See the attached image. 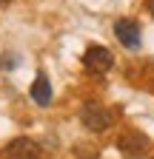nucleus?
<instances>
[{"mask_svg": "<svg viewBox=\"0 0 154 159\" xmlns=\"http://www.w3.org/2000/svg\"><path fill=\"white\" fill-rule=\"evenodd\" d=\"M80 122H83V128H89L94 134H103V131L111 128L114 114L106 105H100V102H83V108H80Z\"/></svg>", "mask_w": 154, "mask_h": 159, "instance_id": "f257e3e1", "label": "nucleus"}, {"mask_svg": "<svg viewBox=\"0 0 154 159\" xmlns=\"http://www.w3.org/2000/svg\"><path fill=\"white\" fill-rule=\"evenodd\" d=\"M151 142H148V136L140 134V131H126L120 139H117V151L126 156V159H143L148 153Z\"/></svg>", "mask_w": 154, "mask_h": 159, "instance_id": "f03ea898", "label": "nucleus"}, {"mask_svg": "<svg viewBox=\"0 0 154 159\" xmlns=\"http://www.w3.org/2000/svg\"><path fill=\"white\" fill-rule=\"evenodd\" d=\"M111 66H114V57H111V51L106 46H89L86 48L83 68L89 74H106V71H111Z\"/></svg>", "mask_w": 154, "mask_h": 159, "instance_id": "7ed1b4c3", "label": "nucleus"}, {"mask_svg": "<svg viewBox=\"0 0 154 159\" xmlns=\"http://www.w3.org/2000/svg\"><path fill=\"white\" fill-rule=\"evenodd\" d=\"M40 156H43L40 145L29 136H17L3 148V159H40Z\"/></svg>", "mask_w": 154, "mask_h": 159, "instance_id": "20e7f679", "label": "nucleus"}, {"mask_svg": "<svg viewBox=\"0 0 154 159\" xmlns=\"http://www.w3.org/2000/svg\"><path fill=\"white\" fill-rule=\"evenodd\" d=\"M114 37L120 40V46L126 48H140V26H137V20H131V17H123L114 23Z\"/></svg>", "mask_w": 154, "mask_h": 159, "instance_id": "39448f33", "label": "nucleus"}, {"mask_svg": "<svg viewBox=\"0 0 154 159\" xmlns=\"http://www.w3.org/2000/svg\"><path fill=\"white\" fill-rule=\"evenodd\" d=\"M29 94H31V99H34L40 108H49V102H51V83H49V77H46L43 71H37Z\"/></svg>", "mask_w": 154, "mask_h": 159, "instance_id": "423d86ee", "label": "nucleus"}, {"mask_svg": "<svg viewBox=\"0 0 154 159\" xmlns=\"http://www.w3.org/2000/svg\"><path fill=\"white\" fill-rule=\"evenodd\" d=\"M0 68H3V71L17 68V57H14V54H0Z\"/></svg>", "mask_w": 154, "mask_h": 159, "instance_id": "0eeeda50", "label": "nucleus"}, {"mask_svg": "<svg viewBox=\"0 0 154 159\" xmlns=\"http://www.w3.org/2000/svg\"><path fill=\"white\" fill-rule=\"evenodd\" d=\"M146 9H148V14L154 17V0H146Z\"/></svg>", "mask_w": 154, "mask_h": 159, "instance_id": "6e6552de", "label": "nucleus"}, {"mask_svg": "<svg viewBox=\"0 0 154 159\" xmlns=\"http://www.w3.org/2000/svg\"><path fill=\"white\" fill-rule=\"evenodd\" d=\"M9 3H12V0H0V6H9Z\"/></svg>", "mask_w": 154, "mask_h": 159, "instance_id": "1a4fd4ad", "label": "nucleus"}]
</instances>
